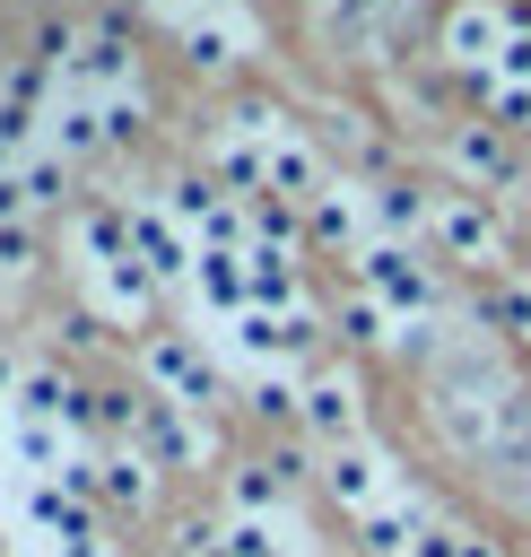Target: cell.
Returning a JSON list of instances; mask_svg holds the SVG:
<instances>
[{"mask_svg": "<svg viewBox=\"0 0 531 557\" xmlns=\"http://www.w3.org/2000/svg\"><path fill=\"white\" fill-rule=\"evenodd\" d=\"M357 287L392 313V322H418V313H435V270L409 252V244H392V235H374L366 252H357Z\"/></svg>", "mask_w": 531, "mask_h": 557, "instance_id": "6da1fadb", "label": "cell"}, {"mask_svg": "<svg viewBox=\"0 0 531 557\" xmlns=\"http://www.w3.org/2000/svg\"><path fill=\"white\" fill-rule=\"evenodd\" d=\"M427 235H435L453 261H479V270H496V261H505V226H496V209H487V200H470V191H444V200H435V218H427Z\"/></svg>", "mask_w": 531, "mask_h": 557, "instance_id": "7a4b0ae2", "label": "cell"}, {"mask_svg": "<svg viewBox=\"0 0 531 557\" xmlns=\"http://www.w3.org/2000/svg\"><path fill=\"white\" fill-rule=\"evenodd\" d=\"M505 35H514V9H505V0H461V9L444 17V61L487 78L496 52H505Z\"/></svg>", "mask_w": 531, "mask_h": 557, "instance_id": "3957f363", "label": "cell"}, {"mask_svg": "<svg viewBox=\"0 0 531 557\" xmlns=\"http://www.w3.org/2000/svg\"><path fill=\"white\" fill-rule=\"evenodd\" d=\"M139 366H148L157 400H174V409H200V400L218 392V374H209V357H200L192 339H148V348H139Z\"/></svg>", "mask_w": 531, "mask_h": 557, "instance_id": "277c9868", "label": "cell"}, {"mask_svg": "<svg viewBox=\"0 0 531 557\" xmlns=\"http://www.w3.org/2000/svg\"><path fill=\"white\" fill-rule=\"evenodd\" d=\"M322 487H331V505H339V513H374V505H383V487H392V461H383L374 444H331Z\"/></svg>", "mask_w": 531, "mask_h": 557, "instance_id": "5b68a950", "label": "cell"}, {"mask_svg": "<svg viewBox=\"0 0 531 557\" xmlns=\"http://www.w3.org/2000/svg\"><path fill=\"white\" fill-rule=\"evenodd\" d=\"M313 339H322L313 305H287V313L244 305V313H235V348H244V357H296V348H313Z\"/></svg>", "mask_w": 531, "mask_h": 557, "instance_id": "8992f818", "label": "cell"}, {"mask_svg": "<svg viewBox=\"0 0 531 557\" xmlns=\"http://www.w3.org/2000/svg\"><path fill=\"white\" fill-rule=\"evenodd\" d=\"M261 165H270V200H287V209H313V200H322V165H313V148H305L296 131L270 122V157H261Z\"/></svg>", "mask_w": 531, "mask_h": 557, "instance_id": "52a82bcc", "label": "cell"}, {"mask_svg": "<svg viewBox=\"0 0 531 557\" xmlns=\"http://www.w3.org/2000/svg\"><path fill=\"white\" fill-rule=\"evenodd\" d=\"M139 453H148V461H200V453H209V426H200V409L148 400V418H139Z\"/></svg>", "mask_w": 531, "mask_h": 557, "instance_id": "ba28073f", "label": "cell"}, {"mask_svg": "<svg viewBox=\"0 0 531 557\" xmlns=\"http://www.w3.org/2000/svg\"><path fill=\"white\" fill-rule=\"evenodd\" d=\"M296 418H305L322 444H357V383H348V374H313L305 400H296Z\"/></svg>", "mask_w": 531, "mask_h": 557, "instance_id": "9c48e42d", "label": "cell"}, {"mask_svg": "<svg viewBox=\"0 0 531 557\" xmlns=\"http://www.w3.org/2000/svg\"><path fill=\"white\" fill-rule=\"evenodd\" d=\"M357 540H366L374 557H409V548L427 540V505H418V496H383L374 513H357Z\"/></svg>", "mask_w": 531, "mask_h": 557, "instance_id": "30bf717a", "label": "cell"}, {"mask_svg": "<svg viewBox=\"0 0 531 557\" xmlns=\"http://www.w3.org/2000/svg\"><path fill=\"white\" fill-rule=\"evenodd\" d=\"M453 165H461V174H470V183H487V191H496V183H514V174H522V165H514V148H505V131H496V122H461V131H453Z\"/></svg>", "mask_w": 531, "mask_h": 557, "instance_id": "8fae6325", "label": "cell"}, {"mask_svg": "<svg viewBox=\"0 0 531 557\" xmlns=\"http://www.w3.org/2000/svg\"><path fill=\"white\" fill-rule=\"evenodd\" d=\"M305 218H313V235L339 244V252H366V244H374V235H366V200H357V183H322V200H313Z\"/></svg>", "mask_w": 531, "mask_h": 557, "instance_id": "7c38bea8", "label": "cell"}, {"mask_svg": "<svg viewBox=\"0 0 531 557\" xmlns=\"http://www.w3.org/2000/svg\"><path fill=\"white\" fill-rule=\"evenodd\" d=\"M131 252H139V270L148 278H174V270H192L200 252H183V235H174V218L165 209H131Z\"/></svg>", "mask_w": 531, "mask_h": 557, "instance_id": "4fadbf2b", "label": "cell"}, {"mask_svg": "<svg viewBox=\"0 0 531 557\" xmlns=\"http://www.w3.org/2000/svg\"><path fill=\"white\" fill-rule=\"evenodd\" d=\"M104 139H113V131H104V104H96V96H78V87L52 96V148H61V157H87V148H104Z\"/></svg>", "mask_w": 531, "mask_h": 557, "instance_id": "5bb4252c", "label": "cell"}, {"mask_svg": "<svg viewBox=\"0 0 531 557\" xmlns=\"http://www.w3.org/2000/svg\"><path fill=\"white\" fill-rule=\"evenodd\" d=\"M192 287H200V305H218L226 322L252 305V278H244V252H200L192 261Z\"/></svg>", "mask_w": 531, "mask_h": 557, "instance_id": "9a60e30c", "label": "cell"}, {"mask_svg": "<svg viewBox=\"0 0 531 557\" xmlns=\"http://www.w3.org/2000/svg\"><path fill=\"white\" fill-rule=\"evenodd\" d=\"M366 209L392 226V244H400V235H418V226L435 218V200H427V191H409V183H374V191H366Z\"/></svg>", "mask_w": 531, "mask_h": 557, "instance_id": "2e32d148", "label": "cell"}, {"mask_svg": "<svg viewBox=\"0 0 531 557\" xmlns=\"http://www.w3.org/2000/svg\"><path fill=\"white\" fill-rule=\"evenodd\" d=\"M235 44H244V35H235L226 17H200V26H183V52H192V70H226V61H235Z\"/></svg>", "mask_w": 531, "mask_h": 557, "instance_id": "e0dca14e", "label": "cell"}, {"mask_svg": "<svg viewBox=\"0 0 531 557\" xmlns=\"http://www.w3.org/2000/svg\"><path fill=\"white\" fill-rule=\"evenodd\" d=\"M148 487H157V461L148 453H113L104 461V496L113 505H148Z\"/></svg>", "mask_w": 531, "mask_h": 557, "instance_id": "ac0fdd59", "label": "cell"}, {"mask_svg": "<svg viewBox=\"0 0 531 557\" xmlns=\"http://www.w3.org/2000/svg\"><path fill=\"white\" fill-rule=\"evenodd\" d=\"M148 287H157V278H148V270H139V252H131V261H113V270H104V305H113V313H139V305H148Z\"/></svg>", "mask_w": 531, "mask_h": 557, "instance_id": "d6986e66", "label": "cell"}, {"mask_svg": "<svg viewBox=\"0 0 531 557\" xmlns=\"http://www.w3.org/2000/svg\"><path fill=\"white\" fill-rule=\"evenodd\" d=\"M339 331H348V339H357V348H374V339H392V313H383V305H374V296H366V287H357V296H348V305H339Z\"/></svg>", "mask_w": 531, "mask_h": 557, "instance_id": "ffe728a7", "label": "cell"}, {"mask_svg": "<svg viewBox=\"0 0 531 557\" xmlns=\"http://www.w3.org/2000/svg\"><path fill=\"white\" fill-rule=\"evenodd\" d=\"M479 87H487V122L496 131H522L531 122V87H514V78H479Z\"/></svg>", "mask_w": 531, "mask_h": 557, "instance_id": "44dd1931", "label": "cell"}, {"mask_svg": "<svg viewBox=\"0 0 531 557\" xmlns=\"http://www.w3.org/2000/svg\"><path fill=\"white\" fill-rule=\"evenodd\" d=\"M487 313H496L505 331H522V339H531V278H496V296H487Z\"/></svg>", "mask_w": 531, "mask_h": 557, "instance_id": "7402d4cb", "label": "cell"}, {"mask_svg": "<svg viewBox=\"0 0 531 557\" xmlns=\"http://www.w3.org/2000/svg\"><path fill=\"white\" fill-rule=\"evenodd\" d=\"M487 78H514V87H531V26L514 17V35H505V52H496V70Z\"/></svg>", "mask_w": 531, "mask_h": 557, "instance_id": "603a6c76", "label": "cell"}, {"mask_svg": "<svg viewBox=\"0 0 531 557\" xmlns=\"http://www.w3.org/2000/svg\"><path fill=\"white\" fill-rule=\"evenodd\" d=\"M17 183H26V209H35V200H61V157H26Z\"/></svg>", "mask_w": 531, "mask_h": 557, "instance_id": "cb8c5ba5", "label": "cell"}, {"mask_svg": "<svg viewBox=\"0 0 531 557\" xmlns=\"http://www.w3.org/2000/svg\"><path fill=\"white\" fill-rule=\"evenodd\" d=\"M296 400H305V392H296V383H279V374H270V383H252V409H261V418H296Z\"/></svg>", "mask_w": 531, "mask_h": 557, "instance_id": "d4e9b609", "label": "cell"}, {"mask_svg": "<svg viewBox=\"0 0 531 557\" xmlns=\"http://www.w3.org/2000/svg\"><path fill=\"white\" fill-rule=\"evenodd\" d=\"M461 540H470V531H444V522H427V540H418L409 557H461Z\"/></svg>", "mask_w": 531, "mask_h": 557, "instance_id": "484cf974", "label": "cell"}, {"mask_svg": "<svg viewBox=\"0 0 531 557\" xmlns=\"http://www.w3.org/2000/svg\"><path fill=\"white\" fill-rule=\"evenodd\" d=\"M165 17H183V26H200V17H218V0H157Z\"/></svg>", "mask_w": 531, "mask_h": 557, "instance_id": "4316f807", "label": "cell"}]
</instances>
